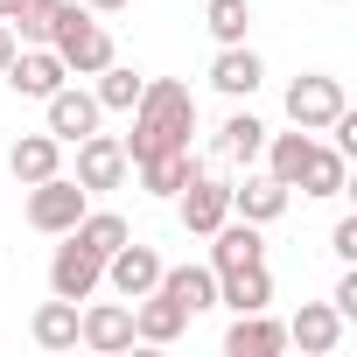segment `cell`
<instances>
[{"mask_svg":"<svg viewBox=\"0 0 357 357\" xmlns=\"http://www.w3.org/2000/svg\"><path fill=\"white\" fill-rule=\"evenodd\" d=\"M190 133H197V98H190V84L147 77L140 98H133V133H126L119 147H126V161H147V154L190 147Z\"/></svg>","mask_w":357,"mask_h":357,"instance_id":"obj_1","label":"cell"},{"mask_svg":"<svg viewBox=\"0 0 357 357\" xmlns=\"http://www.w3.org/2000/svg\"><path fill=\"white\" fill-rule=\"evenodd\" d=\"M50 50L63 56V70H77V77H98L119 50H112V29L105 22H91L84 8H70L63 0V15H56V29H50Z\"/></svg>","mask_w":357,"mask_h":357,"instance_id":"obj_2","label":"cell"},{"mask_svg":"<svg viewBox=\"0 0 357 357\" xmlns=\"http://www.w3.org/2000/svg\"><path fill=\"white\" fill-rule=\"evenodd\" d=\"M84 211H91V190L77 183V175H63V168H56L50 183H29V225H36V231L63 238V231H70Z\"/></svg>","mask_w":357,"mask_h":357,"instance_id":"obj_3","label":"cell"},{"mask_svg":"<svg viewBox=\"0 0 357 357\" xmlns=\"http://www.w3.org/2000/svg\"><path fill=\"white\" fill-rule=\"evenodd\" d=\"M343 105H350V98H343V84H336V77H322V70L287 84V119H294L301 133H329V119H336Z\"/></svg>","mask_w":357,"mask_h":357,"instance_id":"obj_4","label":"cell"},{"mask_svg":"<svg viewBox=\"0 0 357 357\" xmlns=\"http://www.w3.org/2000/svg\"><path fill=\"white\" fill-rule=\"evenodd\" d=\"M98 280H105V259L63 231V245H56V259H50V294H63V301H91Z\"/></svg>","mask_w":357,"mask_h":357,"instance_id":"obj_5","label":"cell"},{"mask_svg":"<svg viewBox=\"0 0 357 357\" xmlns=\"http://www.w3.org/2000/svg\"><path fill=\"white\" fill-rule=\"evenodd\" d=\"M0 77H8V84H15L22 98H50L56 84H70V70H63V56H56L50 43H29V50H15Z\"/></svg>","mask_w":357,"mask_h":357,"instance_id":"obj_6","label":"cell"},{"mask_svg":"<svg viewBox=\"0 0 357 357\" xmlns=\"http://www.w3.org/2000/svg\"><path fill=\"white\" fill-rule=\"evenodd\" d=\"M70 147H77V183H84V190H119V183H126L133 161H126V147H119L112 133H84V140H70Z\"/></svg>","mask_w":357,"mask_h":357,"instance_id":"obj_7","label":"cell"},{"mask_svg":"<svg viewBox=\"0 0 357 357\" xmlns=\"http://www.w3.org/2000/svg\"><path fill=\"white\" fill-rule=\"evenodd\" d=\"M175 197H183V225H190L197 238H211V231L231 218V183H218V175H190Z\"/></svg>","mask_w":357,"mask_h":357,"instance_id":"obj_8","label":"cell"},{"mask_svg":"<svg viewBox=\"0 0 357 357\" xmlns=\"http://www.w3.org/2000/svg\"><path fill=\"white\" fill-rule=\"evenodd\" d=\"M105 280H112V294H119V301H140V294H154V280H161V252L126 238V245L105 259Z\"/></svg>","mask_w":357,"mask_h":357,"instance_id":"obj_9","label":"cell"},{"mask_svg":"<svg viewBox=\"0 0 357 357\" xmlns=\"http://www.w3.org/2000/svg\"><path fill=\"white\" fill-rule=\"evenodd\" d=\"M43 105H50V133H56L63 147H70V140H84V133H98V119H105V112H98V98H91V91H77V84H56Z\"/></svg>","mask_w":357,"mask_h":357,"instance_id":"obj_10","label":"cell"},{"mask_svg":"<svg viewBox=\"0 0 357 357\" xmlns=\"http://www.w3.org/2000/svg\"><path fill=\"white\" fill-rule=\"evenodd\" d=\"M77 343H91V350H133V308L126 301H91L84 315H77Z\"/></svg>","mask_w":357,"mask_h":357,"instance_id":"obj_11","label":"cell"},{"mask_svg":"<svg viewBox=\"0 0 357 357\" xmlns=\"http://www.w3.org/2000/svg\"><path fill=\"white\" fill-rule=\"evenodd\" d=\"M252 259H266V238H259V225H245V218H225V225L211 231V273H238V266H252Z\"/></svg>","mask_w":357,"mask_h":357,"instance_id":"obj_12","label":"cell"},{"mask_svg":"<svg viewBox=\"0 0 357 357\" xmlns=\"http://www.w3.org/2000/svg\"><path fill=\"white\" fill-rule=\"evenodd\" d=\"M154 294H168L183 315H204V308H218V273L211 266H161Z\"/></svg>","mask_w":357,"mask_h":357,"instance_id":"obj_13","label":"cell"},{"mask_svg":"<svg viewBox=\"0 0 357 357\" xmlns=\"http://www.w3.org/2000/svg\"><path fill=\"white\" fill-rule=\"evenodd\" d=\"M266 301H273V273H266V259H252V266H238V273H218V308L252 315V308H266Z\"/></svg>","mask_w":357,"mask_h":357,"instance_id":"obj_14","label":"cell"},{"mask_svg":"<svg viewBox=\"0 0 357 357\" xmlns=\"http://www.w3.org/2000/svg\"><path fill=\"white\" fill-rule=\"evenodd\" d=\"M287 343H301L308 357H329V350L343 343V315H336L329 301H301V315L287 322Z\"/></svg>","mask_w":357,"mask_h":357,"instance_id":"obj_15","label":"cell"},{"mask_svg":"<svg viewBox=\"0 0 357 357\" xmlns=\"http://www.w3.org/2000/svg\"><path fill=\"white\" fill-rule=\"evenodd\" d=\"M225 350H231V357H280V350H287V329H280L266 308H252V315H238V322L225 329Z\"/></svg>","mask_w":357,"mask_h":357,"instance_id":"obj_16","label":"cell"},{"mask_svg":"<svg viewBox=\"0 0 357 357\" xmlns=\"http://www.w3.org/2000/svg\"><path fill=\"white\" fill-rule=\"evenodd\" d=\"M8 168H15L22 190H29V183H50V175L63 168V140H56V133H22L15 154H8Z\"/></svg>","mask_w":357,"mask_h":357,"instance_id":"obj_17","label":"cell"},{"mask_svg":"<svg viewBox=\"0 0 357 357\" xmlns=\"http://www.w3.org/2000/svg\"><path fill=\"white\" fill-rule=\"evenodd\" d=\"M287 183H273V175H245V183L231 190V218H245V225H273L280 211H287Z\"/></svg>","mask_w":357,"mask_h":357,"instance_id":"obj_18","label":"cell"},{"mask_svg":"<svg viewBox=\"0 0 357 357\" xmlns=\"http://www.w3.org/2000/svg\"><path fill=\"white\" fill-rule=\"evenodd\" d=\"M259 77H266V63H259L245 43H225V50H218V63H211V84H218L225 98H252V91H259Z\"/></svg>","mask_w":357,"mask_h":357,"instance_id":"obj_19","label":"cell"},{"mask_svg":"<svg viewBox=\"0 0 357 357\" xmlns=\"http://www.w3.org/2000/svg\"><path fill=\"white\" fill-rule=\"evenodd\" d=\"M266 175H273V183H287V190H301V168H308V154H315V133H266Z\"/></svg>","mask_w":357,"mask_h":357,"instance_id":"obj_20","label":"cell"},{"mask_svg":"<svg viewBox=\"0 0 357 357\" xmlns=\"http://www.w3.org/2000/svg\"><path fill=\"white\" fill-rule=\"evenodd\" d=\"M183 329H190V315L175 308L168 294H140L133 301V343H175Z\"/></svg>","mask_w":357,"mask_h":357,"instance_id":"obj_21","label":"cell"},{"mask_svg":"<svg viewBox=\"0 0 357 357\" xmlns=\"http://www.w3.org/2000/svg\"><path fill=\"white\" fill-rule=\"evenodd\" d=\"M140 168V183H147V197H175L190 183V175H204V161L190 154V147H175V154H147V161H133Z\"/></svg>","mask_w":357,"mask_h":357,"instance_id":"obj_22","label":"cell"},{"mask_svg":"<svg viewBox=\"0 0 357 357\" xmlns=\"http://www.w3.org/2000/svg\"><path fill=\"white\" fill-rule=\"evenodd\" d=\"M343 190H350L343 147H322V140H315V154H308V168H301V197H343Z\"/></svg>","mask_w":357,"mask_h":357,"instance_id":"obj_23","label":"cell"},{"mask_svg":"<svg viewBox=\"0 0 357 357\" xmlns=\"http://www.w3.org/2000/svg\"><path fill=\"white\" fill-rule=\"evenodd\" d=\"M70 238H77V245H91L98 259H112V252H119V245L133 238V225H126L119 211H84V218L70 225Z\"/></svg>","mask_w":357,"mask_h":357,"instance_id":"obj_24","label":"cell"},{"mask_svg":"<svg viewBox=\"0 0 357 357\" xmlns=\"http://www.w3.org/2000/svg\"><path fill=\"white\" fill-rule=\"evenodd\" d=\"M29 329H36V343H43V350H77V301H63V294H56V301H43Z\"/></svg>","mask_w":357,"mask_h":357,"instance_id":"obj_25","label":"cell"},{"mask_svg":"<svg viewBox=\"0 0 357 357\" xmlns=\"http://www.w3.org/2000/svg\"><path fill=\"white\" fill-rule=\"evenodd\" d=\"M259 147H266V119L231 112V119L218 126V154H225V161H259Z\"/></svg>","mask_w":357,"mask_h":357,"instance_id":"obj_26","label":"cell"},{"mask_svg":"<svg viewBox=\"0 0 357 357\" xmlns=\"http://www.w3.org/2000/svg\"><path fill=\"white\" fill-rule=\"evenodd\" d=\"M140 84H147V77H140V70H126V63L112 56V63L98 70V91H91V98H98V112H133Z\"/></svg>","mask_w":357,"mask_h":357,"instance_id":"obj_27","label":"cell"},{"mask_svg":"<svg viewBox=\"0 0 357 357\" xmlns=\"http://www.w3.org/2000/svg\"><path fill=\"white\" fill-rule=\"evenodd\" d=\"M204 29H211L218 43H245V29H252V0H211V8H204Z\"/></svg>","mask_w":357,"mask_h":357,"instance_id":"obj_28","label":"cell"},{"mask_svg":"<svg viewBox=\"0 0 357 357\" xmlns=\"http://www.w3.org/2000/svg\"><path fill=\"white\" fill-rule=\"evenodd\" d=\"M56 15H63V0H22V15H15L8 29H15V43H50Z\"/></svg>","mask_w":357,"mask_h":357,"instance_id":"obj_29","label":"cell"},{"mask_svg":"<svg viewBox=\"0 0 357 357\" xmlns=\"http://www.w3.org/2000/svg\"><path fill=\"white\" fill-rule=\"evenodd\" d=\"M329 252H336V259H357V218H336V231H329Z\"/></svg>","mask_w":357,"mask_h":357,"instance_id":"obj_30","label":"cell"},{"mask_svg":"<svg viewBox=\"0 0 357 357\" xmlns=\"http://www.w3.org/2000/svg\"><path fill=\"white\" fill-rule=\"evenodd\" d=\"M329 308H336L343 322L357 315V273H343V280H336V294H329Z\"/></svg>","mask_w":357,"mask_h":357,"instance_id":"obj_31","label":"cell"},{"mask_svg":"<svg viewBox=\"0 0 357 357\" xmlns=\"http://www.w3.org/2000/svg\"><path fill=\"white\" fill-rule=\"evenodd\" d=\"M15 50H22V43H15V29L0 22V70H8V56H15Z\"/></svg>","mask_w":357,"mask_h":357,"instance_id":"obj_32","label":"cell"},{"mask_svg":"<svg viewBox=\"0 0 357 357\" xmlns=\"http://www.w3.org/2000/svg\"><path fill=\"white\" fill-rule=\"evenodd\" d=\"M84 8H91V15H119V8H126V0H84Z\"/></svg>","mask_w":357,"mask_h":357,"instance_id":"obj_33","label":"cell"},{"mask_svg":"<svg viewBox=\"0 0 357 357\" xmlns=\"http://www.w3.org/2000/svg\"><path fill=\"white\" fill-rule=\"evenodd\" d=\"M22 15V0H0V22H15Z\"/></svg>","mask_w":357,"mask_h":357,"instance_id":"obj_34","label":"cell"}]
</instances>
